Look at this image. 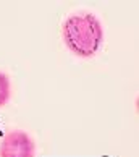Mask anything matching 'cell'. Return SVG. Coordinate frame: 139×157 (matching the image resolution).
Wrapping results in <instances>:
<instances>
[{"label":"cell","mask_w":139,"mask_h":157,"mask_svg":"<svg viewBox=\"0 0 139 157\" xmlns=\"http://www.w3.org/2000/svg\"><path fill=\"white\" fill-rule=\"evenodd\" d=\"M66 47L78 57H92L99 52L103 29L100 21L91 13H78L68 16L62 28Z\"/></svg>","instance_id":"cell-1"},{"label":"cell","mask_w":139,"mask_h":157,"mask_svg":"<svg viewBox=\"0 0 139 157\" xmlns=\"http://www.w3.org/2000/svg\"><path fill=\"white\" fill-rule=\"evenodd\" d=\"M0 157H36V143L26 131H10L0 144Z\"/></svg>","instance_id":"cell-2"},{"label":"cell","mask_w":139,"mask_h":157,"mask_svg":"<svg viewBox=\"0 0 139 157\" xmlns=\"http://www.w3.org/2000/svg\"><path fill=\"white\" fill-rule=\"evenodd\" d=\"M10 96H11L10 78L5 73L0 71V107H3L10 101Z\"/></svg>","instance_id":"cell-3"}]
</instances>
